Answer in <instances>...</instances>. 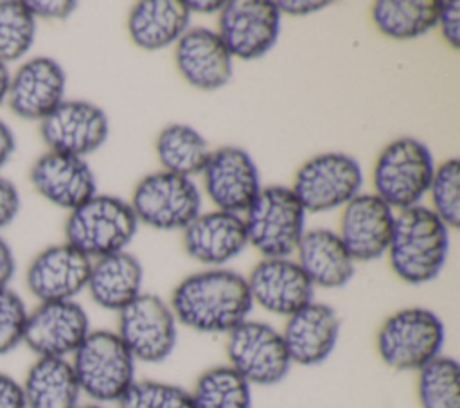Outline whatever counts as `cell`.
<instances>
[{
    "mask_svg": "<svg viewBox=\"0 0 460 408\" xmlns=\"http://www.w3.org/2000/svg\"><path fill=\"white\" fill-rule=\"evenodd\" d=\"M14 270H16L14 255L9 244L0 237V289L9 288V282L14 277Z\"/></svg>",
    "mask_w": 460,
    "mask_h": 408,
    "instance_id": "cell-41",
    "label": "cell"
},
{
    "mask_svg": "<svg viewBox=\"0 0 460 408\" xmlns=\"http://www.w3.org/2000/svg\"><path fill=\"white\" fill-rule=\"evenodd\" d=\"M90 331V318L75 300L40 302L29 311L23 343L38 358L68 359Z\"/></svg>",
    "mask_w": 460,
    "mask_h": 408,
    "instance_id": "cell-12",
    "label": "cell"
},
{
    "mask_svg": "<svg viewBox=\"0 0 460 408\" xmlns=\"http://www.w3.org/2000/svg\"><path fill=\"white\" fill-rule=\"evenodd\" d=\"M201 173L205 191L217 210L239 214L261 192L259 171L252 156L241 147L225 146L210 151Z\"/></svg>",
    "mask_w": 460,
    "mask_h": 408,
    "instance_id": "cell-15",
    "label": "cell"
},
{
    "mask_svg": "<svg viewBox=\"0 0 460 408\" xmlns=\"http://www.w3.org/2000/svg\"><path fill=\"white\" fill-rule=\"evenodd\" d=\"M298 264L313 286L343 288L354 275V259L336 232L314 228L304 232L298 246Z\"/></svg>",
    "mask_w": 460,
    "mask_h": 408,
    "instance_id": "cell-24",
    "label": "cell"
},
{
    "mask_svg": "<svg viewBox=\"0 0 460 408\" xmlns=\"http://www.w3.org/2000/svg\"><path fill=\"white\" fill-rule=\"evenodd\" d=\"M174 61L181 77L199 88L216 90L232 77V54L216 31L194 27L176 41Z\"/></svg>",
    "mask_w": 460,
    "mask_h": 408,
    "instance_id": "cell-22",
    "label": "cell"
},
{
    "mask_svg": "<svg viewBox=\"0 0 460 408\" xmlns=\"http://www.w3.org/2000/svg\"><path fill=\"white\" fill-rule=\"evenodd\" d=\"M66 75L61 65L47 56L25 61L14 75L7 92L11 111L25 120H43L65 101Z\"/></svg>",
    "mask_w": 460,
    "mask_h": 408,
    "instance_id": "cell-17",
    "label": "cell"
},
{
    "mask_svg": "<svg viewBox=\"0 0 460 408\" xmlns=\"http://www.w3.org/2000/svg\"><path fill=\"white\" fill-rule=\"evenodd\" d=\"M280 11L268 0L225 2L217 18V34L232 58L257 59L277 41Z\"/></svg>",
    "mask_w": 460,
    "mask_h": 408,
    "instance_id": "cell-13",
    "label": "cell"
},
{
    "mask_svg": "<svg viewBox=\"0 0 460 408\" xmlns=\"http://www.w3.org/2000/svg\"><path fill=\"white\" fill-rule=\"evenodd\" d=\"M248 243L244 219L239 214L212 210L198 214L185 226L183 244L187 253L203 262L219 266L237 257Z\"/></svg>",
    "mask_w": 460,
    "mask_h": 408,
    "instance_id": "cell-23",
    "label": "cell"
},
{
    "mask_svg": "<svg viewBox=\"0 0 460 408\" xmlns=\"http://www.w3.org/2000/svg\"><path fill=\"white\" fill-rule=\"evenodd\" d=\"M27 306L11 288L0 289V356L23 343L27 324Z\"/></svg>",
    "mask_w": 460,
    "mask_h": 408,
    "instance_id": "cell-35",
    "label": "cell"
},
{
    "mask_svg": "<svg viewBox=\"0 0 460 408\" xmlns=\"http://www.w3.org/2000/svg\"><path fill=\"white\" fill-rule=\"evenodd\" d=\"M142 280L138 259L122 250L92 262L86 289L99 307L119 313L142 293Z\"/></svg>",
    "mask_w": 460,
    "mask_h": 408,
    "instance_id": "cell-25",
    "label": "cell"
},
{
    "mask_svg": "<svg viewBox=\"0 0 460 408\" xmlns=\"http://www.w3.org/2000/svg\"><path fill=\"white\" fill-rule=\"evenodd\" d=\"M36 38V20L23 0L0 2V61L4 65L23 58Z\"/></svg>",
    "mask_w": 460,
    "mask_h": 408,
    "instance_id": "cell-32",
    "label": "cell"
},
{
    "mask_svg": "<svg viewBox=\"0 0 460 408\" xmlns=\"http://www.w3.org/2000/svg\"><path fill=\"white\" fill-rule=\"evenodd\" d=\"M394 212L376 194H356L341 214L340 239L356 261H374L381 257L392 239Z\"/></svg>",
    "mask_w": 460,
    "mask_h": 408,
    "instance_id": "cell-19",
    "label": "cell"
},
{
    "mask_svg": "<svg viewBox=\"0 0 460 408\" xmlns=\"http://www.w3.org/2000/svg\"><path fill=\"white\" fill-rule=\"evenodd\" d=\"M75 408H108L106 404H99V403H86V404H77Z\"/></svg>",
    "mask_w": 460,
    "mask_h": 408,
    "instance_id": "cell-45",
    "label": "cell"
},
{
    "mask_svg": "<svg viewBox=\"0 0 460 408\" xmlns=\"http://www.w3.org/2000/svg\"><path fill=\"white\" fill-rule=\"evenodd\" d=\"M361 183V167L352 156L322 153L296 171L291 191L305 212H325L347 205L358 194Z\"/></svg>",
    "mask_w": 460,
    "mask_h": 408,
    "instance_id": "cell-11",
    "label": "cell"
},
{
    "mask_svg": "<svg viewBox=\"0 0 460 408\" xmlns=\"http://www.w3.org/2000/svg\"><path fill=\"white\" fill-rule=\"evenodd\" d=\"M192 408H252V385L228 365L205 370L192 392Z\"/></svg>",
    "mask_w": 460,
    "mask_h": 408,
    "instance_id": "cell-30",
    "label": "cell"
},
{
    "mask_svg": "<svg viewBox=\"0 0 460 408\" xmlns=\"http://www.w3.org/2000/svg\"><path fill=\"white\" fill-rule=\"evenodd\" d=\"M189 18L190 11L181 0H144L129 13V38L144 50H158L181 38Z\"/></svg>",
    "mask_w": 460,
    "mask_h": 408,
    "instance_id": "cell-26",
    "label": "cell"
},
{
    "mask_svg": "<svg viewBox=\"0 0 460 408\" xmlns=\"http://www.w3.org/2000/svg\"><path fill=\"white\" fill-rule=\"evenodd\" d=\"M178 324L198 333H230L253 307L246 277L214 268L185 277L169 302Z\"/></svg>",
    "mask_w": 460,
    "mask_h": 408,
    "instance_id": "cell-1",
    "label": "cell"
},
{
    "mask_svg": "<svg viewBox=\"0 0 460 408\" xmlns=\"http://www.w3.org/2000/svg\"><path fill=\"white\" fill-rule=\"evenodd\" d=\"M280 333L291 363L318 365L332 354L338 343L340 316L329 304L311 300L288 316Z\"/></svg>",
    "mask_w": 460,
    "mask_h": 408,
    "instance_id": "cell-20",
    "label": "cell"
},
{
    "mask_svg": "<svg viewBox=\"0 0 460 408\" xmlns=\"http://www.w3.org/2000/svg\"><path fill=\"white\" fill-rule=\"evenodd\" d=\"M156 155L167 173L190 178L203 171L210 151L199 131L187 124H171L156 138Z\"/></svg>",
    "mask_w": 460,
    "mask_h": 408,
    "instance_id": "cell-29",
    "label": "cell"
},
{
    "mask_svg": "<svg viewBox=\"0 0 460 408\" xmlns=\"http://www.w3.org/2000/svg\"><path fill=\"white\" fill-rule=\"evenodd\" d=\"M429 192L433 212L446 226L456 228L460 225V162L456 158L435 167Z\"/></svg>",
    "mask_w": 460,
    "mask_h": 408,
    "instance_id": "cell-34",
    "label": "cell"
},
{
    "mask_svg": "<svg viewBox=\"0 0 460 408\" xmlns=\"http://www.w3.org/2000/svg\"><path fill=\"white\" fill-rule=\"evenodd\" d=\"M0 408H27L22 383L0 372Z\"/></svg>",
    "mask_w": 460,
    "mask_h": 408,
    "instance_id": "cell-39",
    "label": "cell"
},
{
    "mask_svg": "<svg viewBox=\"0 0 460 408\" xmlns=\"http://www.w3.org/2000/svg\"><path fill=\"white\" fill-rule=\"evenodd\" d=\"M14 135L11 131V128L0 120V167L11 158L13 151H14Z\"/></svg>",
    "mask_w": 460,
    "mask_h": 408,
    "instance_id": "cell-42",
    "label": "cell"
},
{
    "mask_svg": "<svg viewBox=\"0 0 460 408\" xmlns=\"http://www.w3.org/2000/svg\"><path fill=\"white\" fill-rule=\"evenodd\" d=\"M438 0H379L372 5L376 27L394 40H413L437 27Z\"/></svg>",
    "mask_w": 460,
    "mask_h": 408,
    "instance_id": "cell-28",
    "label": "cell"
},
{
    "mask_svg": "<svg viewBox=\"0 0 460 408\" xmlns=\"http://www.w3.org/2000/svg\"><path fill=\"white\" fill-rule=\"evenodd\" d=\"M32 187L50 203L74 210L95 194V178L84 158L49 151L31 167Z\"/></svg>",
    "mask_w": 460,
    "mask_h": 408,
    "instance_id": "cell-21",
    "label": "cell"
},
{
    "mask_svg": "<svg viewBox=\"0 0 460 408\" xmlns=\"http://www.w3.org/2000/svg\"><path fill=\"white\" fill-rule=\"evenodd\" d=\"M72 368L81 394L92 403H117L135 379V358L115 331H90L72 354Z\"/></svg>",
    "mask_w": 460,
    "mask_h": 408,
    "instance_id": "cell-3",
    "label": "cell"
},
{
    "mask_svg": "<svg viewBox=\"0 0 460 408\" xmlns=\"http://www.w3.org/2000/svg\"><path fill=\"white\" fill-rule=\"evenodd\" d=\"M446 329L428 307H404L392 313L376 334V349L394 370H420L442 354Z\"/></svg>",
    "mask_w": 460,
    "mask_h": 408,
    "instance_id": "cell-5",
    "label": "cell"
},
{
    "mask_svg": "<svg viewBox=\"0 0 460 408\" xmlns=\"http://www.w3.org/2000/svg\"><path fill=\"white\" fill-rule=\"evenodd\" d=\"M420 408H460V365L451 356H437L417 370Z\"/></svg>",
    "mask_w": 460,
    "mask_h": 408,
    "instance_id": "cell-31",
    "label": "cell"
},
{
    "mask_svg": "<svg viewBox=\"0 0 460 408\" xmlns=\"http://www.w3.org/2000/svg\"><path fill=\"white\" fill-rule=\"evenodd\" d=\"M187 9L189 11H198V13H216V11H221V7L225 5V2H216V0H210V2H198V0H187L185 2Z\"/></svg>",
    "mask_w": 460,
    "mask_h": 408,
    "instance_id": "cell-43",
    "label": "cell"
},
{
    "mask_svg": "<svg viewBox=\"0 0 460 408\" xmlns=\"http://www.w3.org/2000/svg\"><path fill=\"white\" fill-rule=\"evenodd\" d=\"M246 282L253 304L286 318L313 300L314 286L300 264L289 257L262 259Z\"/></svg>",
    "mask_w": 460,
    "mask_h": 408,
    "instance_id": "cell-16",
    "label": "cell"
},
{
    "mask_svg": "<svg viewBox=\"0 0 460 408\" xmlns=\"http://www.w3.org/2000/svg\"><path fill=\"white\" fill-rule=\"evenodd\" d=\"M106 113L88 101H63L40 120V135L49 151L84 156L108 138Z\"/></svg>",
    "mask_w": 460,
    "mask_h": 408,
    "instance_id": "cell-14",
    "label": "cell"
},
{
    "mask_svg": "<svg viewBox=\"0 0 460 408\" xmlns=\"http://www.w3.org/2000/svg\"><path fill=\"white\" fill-rule=\"evenodd\" d=\"M226 336L228 367L250 385L270 386L288 376L293 363L282 333L273 325L246 318Z\"/></svg>",
    "mask_w": 460,
    "mask_h": 408,
    "instance_id": "cell-8",
    "label": "cell"
},
{
    "mask_svg": "<svg viewBox=\"0 0 460 408\" xmlns=\"http://www.w3.org/2000/svg\"><path fill=\"white\" fill-rule=\"evenodd\" d=\"M117 408H192L190 392L165 381H135L117 401Z\"/></svg>",
    "mask_w": 460,
    "mask_h": 408,
    "instance_id": "cell-33",
    "label": "cell"
},
{
    "mask_svg": "<svg viewBox=\"0 0 460 408\" xmlns=\"http://www.w3.org/2000/svg\"><path fill=\"white\" fill-rule=\"evenodd\" d=\"M115 333L129 349L135 361L162 363L176 347L178 322L165 300L142 291L119 311V327Z\"/></svg>",
    "mask_w": 460,
    "mask_h": 408,
    "instance_id": "cell-9",
    "label": "cell"
},
{
    "mask_svg": "<svg viewBox=\"0 0 460 408\" xmlns=\"http://www.w3.org/2000/svg\"><path fill=\"white\" fill-rule=\"evenodd\" d=\"M9 84H11V74L7 65H4L0 61V104L7 99V92H9Z\"/></svg>",
    "mask_w": 460,
    "mask_h": 408,
    "instance_id": "cell-44",
    "label": "cell"
},
{
    "mask_svg": "<svg viewBox=\"0 0 460 408\" xmlns=\"http://www.w3.org/2000/svg\"><path fill=\"white\" fill-rule=\"evenodd\" d=\"M435 164L429 149L417 138L390 142L377 156L372 180L376 196L399 210L419 205L429 191Z\"/></svg>",
    "mask_w": 460,
    "mask_h": 408,
    "instance_id": "cell-7",
    "label": "cell"
},
{
    "mask_svg": "<svg viewBox=\"0 0 460 408\" xmlns=\"http://www.w3.org/2000/svg\"><path fill=\"white\" fill-rule=\"evenodd\" d=\"M92 261L70 244H54L29 264L25 284L40 302L74 300L88 282Z\"/></svg>",
    "mask_w": 460,
    "mask_h": 408,
    "instance_id": "cell-18",
    "label": "cell"
},
{
    "mask_svg": "<svg viewBox=\"0 0 460 408\" xmlns=\"http://www.w3.org/2000/svg\"><path fill=\"white\" fill-rule=\"evenodd\" d=\"M437 25L442 31L444 40L453 47H460V4L456 0L440 2Z\"/></svg>",
    "mask_w": 460,
    "mask_h": 408,
    "instance_id": "cell-36",
    "label": "cell"
},
{
    "mask_svg": "<svg viewBox=\"0 0 460 408\" xmlns=\"http://www.w3.org/2000/svg\"><path fill=\"white\" fill-rule=\"evenodd\" d=\"M138 219L128 201L110 194H93L70 210L65 225L66 244L88 259L122 252L133 239Z\"/></svg>",
    "mask_w": 460,
    "mask_h": 408,
    "instance_id": "cell-4",
    "label": "cell"
},
{
    "mask_svg": "<svg viewBox=\"0 0 460 408\" xmlns=\"http://www.w3.org/2000/svg\"><path fill=\"white\" fill-rule=\"evenodd\" d=\"M27 408H75L81 388L66 358H36L22 381Z\"/></svg>",
    "mask_w": 460,
    "mask_h": 408,
    "instance_id": "cell-27",
    "label": "cell"
},
{
    "mask_svg": "<svg viewBox=\"0 0 460 408\" xmlns=\"http://www.w3.org/2000/svg\"><path fill=\"white\" fill-rule=\"evenodd\" d=\"M449 235L442 219L428 207L413 205L394 219L388 246L390 266L408 284L433 280L447 257Z\"/></svg>",
    "mask_w": 460,
    "mask_h": 408,
    "instance_id": "cell-2",
    "label": "cell"
},
{
    "mask_svg": "<svg viewBox=\"0 0 460 408\" xmlns=\"http://www.w3.org/2000/svg\"><path fill=\"white\" fill-rule=\"evenodd\" d=\"M129 205L138 221L153 228L174 230L189 226L198 217L201 196L190 178L160 171L137 183Z\"/></svg>",
    "mask_w": 460,
    "mask_h": 408,
    "instance_id": "cell-10",
    "label": "cell"
},
{
    "mask_svg": "<svg viewBox=\"0 0 460 408\" xmlns=\"http://www.w3.org/2000/svg\"><path fill=\"white\" fill-rule=\"evenodd\" d=\"M331 2H316V0H284V2H275L277 9L293 16H305L311 13H316L323 7H327Z\"/></svg>",
    "mask_w": 460,
    "mask_h": 408,
    "instance_id": "cell-40",
    "label": "cell"
},
{
    "mask_svg": "<svg viewBox=\"0 0 460 408\" xmlns=\"http://www.w3.org/2000/svg\"><path fill=\"white\" fill-rule=\"evenodd\" d=\"M27 11L36 18H47V20H65L68 18L74 9L75 2L70 0H23Z\"/></svg>",
    "mask_w": 460,
    "mask_h": 408,
    "instance_id": "cell-37",
    "label": "cell"
},
{
    "mask_svg": "<svg viewBox=\"0 0 460 408\" xmlns=\"http://www.w3.org/2000/svg\"><path fill=\"white\" fill-rule=\"evenodd\" d=\"M305 208L284 185L261 189L257 198L246 208V235L264 259L288 257L293 253L304 235Z\"/></svg>",
    "mask_w": 460,
    "mask_h": 408,
    "instance_id": "cell-6",
    "label": "cell"
},
{
    "mask_svg": "<svg viewBox=\"0 0 460 408\" xmlns=\"http://www.w3.org/2000/svg\"><path fill=\"white\" fill-rule=\"evenodd\" d=\"M20 210V194L16 185L0 176V228L7 226Z\"/></svg>",
    "mask_w": 460,
    "mask_h": 408,
    "instance_id": "cell-38",
    "label": "cell"
}]
</instances>
